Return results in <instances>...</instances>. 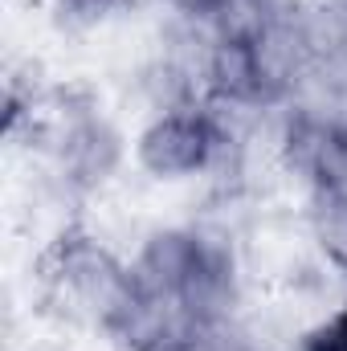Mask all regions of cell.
<instances>
[{
  "label": "cell",
  "instance_id": "cell-8",
  "mask_svg": "<svg viewBox=\"0 0 347 351\" xmlns=\"http://www.w3.org/2000/svg\"><path fill=\"white\" fill-rule=\"evenodd\" d=\"M315 196L319 200H344L347 204V131H331L323 152H319L307 200H315Z\"/></svg>",
  "mask_w": 347,
  "mask_h": 351
},
{
  "label": "cell",
  "instance_id": "cell-11",
  "mask_svg": "<svg viewBox=\"0 0 347 351\" xmlns=\"http://www.w3.org/2000/svg\"><path fill=\"white\" fill-rule=\"evenodd\" d=\"M254 351H270V348H254Z\"/></svg>",
  "mask_w": 347,
  "mask_h": 351
},
{
  "label": "cell",
  "instance_id": "cell-6",
  "mask_svg": "<svg viewBox=\"0 0 347 351\" xmlns=\"http://www.w3.org/2000/svg\"><path fill=\"white\" fill-rule=\"evenodd\" d=\"M204 90H208V98H221V102H265L250 41H225V37L217 41Z\"/></svg>",
  "mask_w": 347,
  "mask_h": 351
},
{
  "label": "cell",
  "instance_id": "cell-3",
  "mask_svg": "<svg viewBox=\"0 0 347 351\" xmlns=\"http://www.w3.org/2000/svg\"><path fill=\"white\" fill-rule=\"evenodd\" d=\"M217 123L208 106H184L172 114L143 119L131 139V164L152 184H204L217 160Z\"/></svg>",
  "mask_w": 347,
  "mask_h": 351
},
{
  "label": "cell",
  "instance_id": "cell-4",
  "mask_svg": "<svg viewBox=\"0 0 347 351\" xmlns=\"http://www.w3.org/2000/svg\"><path fill=\"white\" fill-rule=\"evenodd\" d=\"M127 262H131V282L139 290L180 298L200 262V233L192 221L188 225H152L139 233Z\"/></svg>",
  "mask_w": 347,
  "mask_h": 351
},
{
  "label": "cell",
  "instance_id": "cell-2",
  "mask_svg": "<svg viewBox=\"0 0 347 351\" xmlns=\"http://www.w3.org/2000/svg\"><path fill=\"white\" fill-rule=\"evenodd\" d=\"M131 294V262L86 225L58 233L41 258V302L70 327L102 331Z\"/></svg>",
  "mask_w": 347,
  "mask_h": 351
},
{
  "label": "cell",
  "instance_id": "cell-5",
  "mask_svg": "<svg viewBox=\"0 0 347 351\" xmlns=\"http://www.w3.org/2000/svg\"><path fill=\"white\" fill-rule=\"evenodd\" d=\"M127 98L139 106L143 119H156V114L184 110V106H200L204 102V90H200V82L192 74H184L176 62H168L164 53L152 49L127 74Z\"/></svg>",
  "mask_w": 347,
  "mask_h": 351
},
{
  "label": "cell",
  "instance_id": "cell-9",
  "mask_svg": "<svg viewBox=\"0 0 347 351\" xmlns=\"http://www.w3.org/2000/svg\"><path fill=\"white\" fill-rule=\"evenodd\" d=\"M298 343L307 351H347V298L335 302L323 319H315V323L298 335Z\"/></svg>",
  "mask_w": 347,
  "mask_h": 351
},
{
  "label": "cell",
  "instance_id": "cell-7",
  "mask_svg": "<svg viewBox=\"0 0 347 351\" xmlns=\"http://www.w3.org/2000/svg\"><path fill=\"white\" fill-rule=\"evenodd\" d=\"M307 241L347 278V204L344 200H307L302 208Z\"/></svg>",
  "mask_w": 347,
  "mask_h": 351
},
{
  "label": "cell",
  "instance_id": "cell-10",
  "mask_svg": "<svg viewBox=\"0 0 347 351\" xmlns=\"http://www.w3.org/2000/svg\"><path fill=\"white\" fill-rule=\"evenodd\" d=\"M156 4H160V8H168V12H188V16H208L217 0H156Z\"/></svg>",
  "mask_w": 347,
  "mask_h": 351
},
{
  "label": "cell",
  "instance_id": "cell-1",
  "mask_svg": "<svg viewBox=\"0 0 347 351\" xmlns=\"http://www.w3.org/2000/svg\"><path fill=\"white\" fill-rule=\"evenodd\" d=\"M16 139H29V152L78 196L106 192L131 160V139L123 123L102 106L94 90L78 82L49 90Z\"/></svg>",
  "mask_w": 347,
  "mask_h": 351
}]
</instances>
